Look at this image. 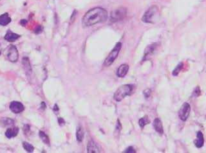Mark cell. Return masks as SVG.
<instances>
[{"instance_id":"6da1fadb","label":"cell","mask_w":206,"mask_h":153,"mask_svg":"<svg viewBox=\"0 0 206 153\" xmlns=\"http://www.w3.org/2000/svg\"><path fill=\"white\" fill-rule=\"evenodd\" d=\"M108 19L107 11L101 7H96L88 11L84 15L82 23L84 27H91L105 22Z\"/></svg>"},{"instance_id":"7a4b0ae2","label":"cell","mask_w":206,"mask_h":153,"mask_svg":"<svg viewBox=\"0 0 206 153\" xmlns=\"http://www.w3.org/2000/svg\"><path fill=\"white\" fill-rule=\"evenodd\" d=\"M159 15V8L155 5H153L149 8L147 11L144 13L142 16V21L147 23H154L158 20Z\"/></svg>"},{"instance_id":"3957f363","label":"cell","mask_w":206,"mask_h":153,"mask_svg":"<svg viewBox=\"0 0 206 153\" xmlns=\"http://www.w3.org/2000/svg\"><path fill=\"white\" fill-rule=\"evenodd\" d=\"M133 86L130 84L123 85L115 93L114 98L117 102L121 101L126 96L130 95L133 92Z\"/></svg>"},{"instance_id":"277c9868","label":"cell","mask_w":206,"mask_h":153,"mask_svg":"<svg viewBox=\"0 0 206 153\" xmlns=\"http://www.w3.org/2000/svg\"><path fill=\"white\" fill-rule=\"evenodd\" d=\"M122 47V43L121 42H117L115 45L114 48L112 50V51L110 52V54L108 55L106 60L105 61V66H110L113 64V63L115 61L116 58L117 57L120 50H121Z\"/></svg>"},{"instance_id":"5b68a950","label":"cell","mask_w":206,"mask_h":153,"mask_svg":"<svg viewBox=\"0 0 206 153\" xmlns=\"http://www.w3.org/2000/svg\"><path fill=\"white\" fill-rule=\"evenodd\" d=\"M127 10L124 7L119 8L111 12L110 14V21L112 23L117 22L123 20L126 15Z\"/></svg>"},{"instance_id":"8992f818","label":"cell","mask_w":206,"mask_h":153,"mask_svg":"<svg viewBox=\"0 0 206 153\" xmlns=\"http://www.w3.org/2000/svg\"><path fill=\"white\" fill-rule=\"evenodd\" d=\"M191 112V106L190 104L185 103L183 104L182 107H180L178 111V116L180 120L182 121H186L187 118L190 116Z\"/></svg>"},{"instance_id":"52a82bcc","label":"cell","mask_w":206,"mask_h":153,"mask_svg":"<svg viewBox=\"0 0 206 153\" xmlns=\"http://www.w3.org/2000/svg\"><path fill=\"white\" fill-rule=\"evenodd\" d=\"M7 58L12 63H16L19 59V53L18 49L15 46L11 45L8 48Z\"/></svg>"},{"instance_id":"ba28073f","label":"cell","mask_w":206,"mask_h":153,"mask_svg":"<svg viewBox=\"0 0 206 153\" xmlns=\"http://www.w3.org/2000/svg\"><path fill=\"white\" fill-rule=\"evenodd\" d=\"M11 111L15 114H18L24 111L25 107L22 103L18 101H13L11 103L9 106Z\"/></svg>"},{"instance_id":"9c48e42d","label":"cell","mask_w":206,"mask_h":153,"mask_svg":"<svg viewBox=\"0 0 206 153\" xmlns=\"http://www.w3.org/2000/svg\"><path fill=\"white\" fill-rule=\"evenodd\" d=\"M20 37H21V36L18 34V33H16L12 32L11 30H8L5 34L4 38L8 42H13L16 41L17 39H18Z\"/></svg>"},{"instance_id":"30bf717a","label":"cell","mask_w":206,"mask_h":153,"mask_svg":"<svg viewBox=\"0 0 206 153\" xmlns=\"http://www.w3.org/2000/svg\"><path fill=\"white\" fill-rule=\"evenodd\" d=\"M129 70V66L126 64H123L119 66L117 72V75L119 77H124L127 74Z\"/></svg>"},{"instance_id":"8fae6325","label":"cell","mask_w":206,"mask_h":153,"mask_svg":"<svg viewBox=\"0 0 206 153\" xmlns=\"http://www.w3.org/2000/svg\"><path fill=\"white\" fill-rule=\"evenodd\" d=\"M153 127L155 131L159 133L160 134H162L164 133V129H163V126L161 120L159 118H157L154 119L153 121Z\"/></svg>"},{"instance_id":"7c38bea8","label":"cell","mask_w":206,"mask_h":153,"mask_svg":"<svg viewBox=\"0 0 206 153\" xmlns=\"http://www.w3.org/2000/svg\"><path fill=\"white\" fill-rule=\"evenodd\" d=\"M11 21V18L7 12L0 15V25H2V26H6V25L9 24Z\"/></svg>"},{"instance_id":"4fadbf2b","label":"cell","mask_w":206,"mask_h":153,"mask_svg":"<svg viewBox=\"0 0 206 153\" xmlns=\"http://www.w3.org/2000/svg\"><path fill=\"white\" fill-rule=\"evenodd\" d=\"M87 152L89 153H98L100 152L97 144L93 141L91 140L87 145Z\"/></svg>"},{"instance_id":"5bb4252c","label":"cell","mask_w":206,"mask_h":153,"mask_svg":"<svg viewBox=\"0 0 206 153\" xmlns=\"http://www.w3.org/2000/svg\"><path fill=\"white\" fill-rule=\"evenodd\" d=\"M19 133V129L17 127L13 128H8L5 132V136L8 138H12L16 137Z\"/></svg>"},{"instance_id":"9a60e30c","label":"cell","mask_w":206,"mask_h":153,"mask_svg":"<svg viewBox=\"0 0 206 153\" xmlns=\"http://www.w3.org/2000/svg\"><path fill=\"white\" fill-rule=\"evenodd\" d=\"M204 136L202 132L199 131L197 133V138L195 141V146L196 147L200 148L204 146Z\"/></svg>"},{"instance_id":"2e32d148","label":"cell","mask_w":206,"mask_h":153,"mask_svg":"<svg viewBox=\"0 0 206 153\" xmlns=\"http://www.w3.org/2000/svg\"><path fill=\"white\" fill-rule=\"evenodd\" d=\"M156 47V45H151L150 46H148L146 49L145 50V53H144V59H146L147 58H148L151 55H152L153 54V52L154 49H155Z\"/></svg>"},{"instance_id":"e0dca14e","label":"cell","mask_w":206,"mask_h":153,"mask_svg":"<svg viewBox=\"0 0 206 153\" xmlns=\"http://www.w3.org/2000/svg\"><path fill=\"white\" fill-rule=\"evenodd\" d=\"M76 138H77V141H79V142L83 141V139L84 138V131H83V127L81 126H79L77 129Z\"/></svg>"},{"instance_id":"ac0fdd59","label":"cell","mask_w":206,"mask_h":153,"mask_svg":"<svg viewBox=\"0 0 206 153\" xmlns=\"http://www.w3.org/2000/svg\"><path fill=\"white\" fill-rule=\"evenodd\" d=\"M149 123H150V120H149V118L147 116H145L141 118L139 121V124L142 129L146 125L148 124Z\"/></svg>"},{"instance_id":"d6986e66","label":"cell","mask_w":206,"mask_h":153,"mask_svg":"<svg viewBox=\"0 0 206 153\" xmlns=\"http://www.w3.org/2000/svg\"><path fill=\"white\" fill-rule=\"evenodd\" d=\"M39 137L42 141L47 145H50V140L48 137V136L43 132V131H39Z\"/></svg>"},{"instance_id":"ffe728a7","label":"cell","mask_w":206,"mask_h":153,"mask_svg":"<svg viewBox=\"0 0 206 153\" xmlns=\"http://www.w3.org/2000/svg\"><path fill=\"white\" fill-rule=\"evenodd\" d=\"M23 147L26 151L29 152H32L34 150V146L32 145H31L30 143H29L27 142H24L23 143Z\"/></svg>"},{"instance_id":"44dd1931","label":"cell","mask_w":206,"mask_h":153,"mask_svg":"<svg viewBox=\"0 0 206 153\" xmlns=\"http://www.w3.org/2000/svg\"><path fill=\"white\" fill-rule=\"evenodd\" d=\"M182 67H183V63H179V64L177 66V67L175 68V69L173 70V76H177V75H178V73H180V70H182Z\"/></svg>"},{"instance_id":"7402d4cb","label":"cell","mask_w":206,"mask_h":153,"mask_svg":"<svg viewBox=\"0 0 206 153\" xmlns=\"http://www.w3.org/2000/svg\"><path fill=\"white\" fill-rule=\"evenodd\" d=\"M124 152H125V153H134V152H136V151H135V149L133 147H129L128 148H127L126 149V151H124Z\"/></svg>"},{"instance_id":"603a6c76","label":"cell","mask_w":206,"mask_h":153,"mask_svg":"<svg viewBox=\"0 0 206 153\" xmlns=\"http://www.w3.org/2000/svg\"><path fill=\"white\" fill-rule=\"evenodd\" d=\"M200 93H201V91H200V88L198 87V88H196L195 90V91L193 92V95L195 96V97H198L200 95Z\"/></svg>"},{"instance_id":"cb8c5ba5","label":"cell","mask_w":206,"mask_h":153,"mask_svg":"<svg viewBox=\"0 0 206 153\" xmlns=\"http://www.w3.org/2000/svg\"><path fill=\"white\" fill-rule=\"evenodd\" d=\"M150 93H151V90H149V89L146 90L144 91V96H145L146 98H148L150 95Z\"/></svg>"},{"instance_id":"d4e9b609","label":"cell","mask_w":206,"mask_h":153,"mask_svg":"<svg viewBox=\"0 0 206 153\" xmlns=\"http://www.w3.org/2000/svg\"><path fill=\"white\" fill-rule=\"evenodd\" d=\"M122 129V126L121 123H120V121L118 120H117V126H116V131H119V132Z\"/></svg>"},{"instance_id":"484cf974","label":"cell","mask_w":206,"mask_h":153,"mask_svg":"<svg viewBox=\"0 0 206 153\" xmlns=\"http://www.w3.org/2000/svg\"><path fill=\"white\" fill-rule=\"evenodd\" d=\"M58 122H59V124L60 125H62L65 124V122L64 120V119L63 118H61L58 119Z\"/></svg>"},{"instance_id":"4316f807","label":"cell","mask_w":206,"mask_h":153,"mask_svg":"<svg viewBox=\"0 0 206 153\" xmlns=\"http://www.w3.org/2000/svg\"><path fill=\"white\" fill-rule=\"evenodd\" d=\"M54 111H59V107H58V106H57V104H56V105L54 106Z\"/></svg>"},{"instance_id":"83f0119b","label":"cell","mask_w":206,"mask_h":153,"mask_svg":"<svg viewBox=\"0 0 206 153\" xmlns=\"http://www.w3.org/2000/svg\"><path fill=\"white\" fill-rule=\"evenodd\" d=\"M1 54H2V52H1V51H0V55H1Z\"/></svg>"}]
</instances>
